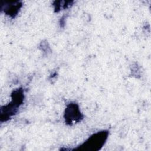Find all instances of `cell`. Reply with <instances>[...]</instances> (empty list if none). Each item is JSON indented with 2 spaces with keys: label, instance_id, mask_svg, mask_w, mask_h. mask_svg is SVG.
I'll use <instances>...</instances> for the list:
<instances>
[{
  "label": "cell",
  "instance_id": "1",
  "mask_svg": "<svg viewBox=\"0 0 151 151\" xmlns=\"http://www.w3.org/2000/svg\"><path fill=\"white\" fill-rule=\"evenodd\" d=\"M24 94V91L22 88L15 90L12 93L11 101L1 109V121H6L17 113L18 107L23 102Z\"/></svg>",
  "mask_w": 151,
  "mask_h": 151
},
{
  "label": "cell",
  "instance_id": "2",
  "mask_svg": "<svg viewBox=\"0 0 151 151\" xmlns=\"http://www.w3.org/2000/svg\"><path fill=\"white\" fill-rule=\"evenodd\" d=\"M109 132L107 130H102L96 132L90 136L83 143L80 145L76 150L97 151L100 150L106 143L108 137Z\"/></svg>",
  "mask_w": 151,
  "mask_h": 151
},
{
  "label": "cell",
  "instance_id": "3",
  "mask_svg": "<svg viewBox=\"0 0 151 151\" xmlns=\"http://www.w3.org/2000/svg\"><path fill=\"white\" fill-rule=\"evenodd\" d=\"M65 122L70 124L80 122L83 119L79 107L76 103H70L67 106L64 113Z\"/></svg>",
  "mask_w": 151,
  "mask_h": 151
},
{
  "label": "cell",
  "instance_id": "4",
  "mask_svg": "<svg viewBox=\"0 0 151 151\" xmlns=\"http://www.w3.org/2000/svg\"><path fill=\"white\" fill-rule=\"evenodd\" d=\"M21 6L22 5L19 2H16L9 3L6 5H2V9L6 15L12 17H15V16L17 15Z\"/></svg>",
  "mask_w": 151,
  "mask_h": 151
}]
</instances>
